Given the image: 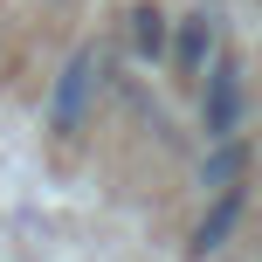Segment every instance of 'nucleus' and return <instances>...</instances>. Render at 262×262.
Wrapping results in <instances>:
<instances>
[{
  "mask_svg": "<svg viewBox=\"0 0 262 262\" xmlns=\"http://www.w3.org/2000/svg\"><path fill=\"white\" fill-rule=\"evenodd\" d=\"M235 118H242V69L221 55V62L207 69V138H228Z\"/></svg>",
  "mask_w": 262,
  "mask_h": 262,
  "instance_id": "f03ea898",
  "label": "nucleus"
},
{
  "mask_svg": "<svg viewBox=\"0 0 262 262\" xmlns=\"http://www.w3.org/2000/svg\"><path fill=\"white\" fill-rule=\"evenodd\" d=\"M235 214H242V193H235V186H221L214 214L193 228V255H214V249H221V242H228V228H235Z\"/></svg>",
  "mask_w": 262,
  "mask_h": 262,
  "instance_id": "7ed1b4c3",
  "label": "nucleus"
},
{
  "mask_svg": "<svg viewBox=\"0 0 262 262\" xmlns=\"http://www.w3.org/2000/svg\"><path fill=\"white\" fill-rule=\"evenodd\" d=\"M242 166H249V152H242V145H221V152L207 159V186H235Z\"/></svg>",
  "mask_w": 262,
  "mask_h": 262,
  "instance_id": "423d86ee",
  "label": "nucleus"
},
{
  "mask_svg": "<svg viewBox=\"0 0 262 262\" xmlns=\"http://www.w3.org/2000/svg\"><path fill=\"white\" fill-rule=\"evenodd\" d=\"M97 76H104V49H76V55L62 62V76H55V97H49V124H55V131H76V124H83Z\"/></svg>",
  "mask_w": 262,
  "mask_h": 262,
  "instance_id": "f257e3e1",
  "label": "nucleus"
},
{
  "mask_svg": "<svg viewBox=\"0 0 262 262\" xmlns=\"http://www.w3.org/2000/svg\"><path fill=\"white\" fill-rule=\"evenodd\" d=\"M207 49H214V14H186L180 21V69H207Z\"/></svg>",
  "mask_w": 262,
  "mask_h": 262,
  "instance_id": "20e7f679",
  "label": "nucleus"
},
{
  "mask_svg": "<svg viewBox=\"0 0 262 262\" xmlns=\"http://www.w3.org/2000/svg\"><path fill=\"white\" fill-rule=\"evenodd\" d=\"M131 41H138V55H166V14L159 7H131Z\"/></svg>",
  "mask_w": 262,
  "mask_h": 262,
  "instance_id": "39448f33",
  "label": "nucleus"
}]
</instances>
